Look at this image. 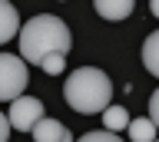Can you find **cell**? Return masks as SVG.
Segmentation results:
<instances>
[{
	"label": "cell",
	"instance_id": "cell-2",
	"mask_svg": "<svg viewBox=\"0 0 159 142\" xmlns=\"http://www.w3.org/2000/svg\"><path fill=\"white\" fill-rule=\"evenodd\" d=\"M63 99L70 102L73 112H83V116H93V112H103L113 99V83L103 70L96 66H80L76 73H70L66 83H63Z\"/></svg>",
	"mask_w": 159,
	"mask_h": 142
},
{
	"label": "cell",
	"instance_id": "cell-11",
	"mask_svg": "<svg viewBox=\"0 0 159 142\" xmlns=\"http://www.w3.org/2000/svg\"><path fill=\"white\" fill-rule=\"evenodd\" d=\"M40 70L50 73V76H57V73L66 70V56H63V53H53V56H47V60L40 63Z\"/></svg>",
	"mask_w": 159,
	"mask_h": 142
},
{
	"label": "cell",
	"instance_id": "cell-7",
	"mask_svg": "<svg viewBox=\"0 0 159 142\" xmlns=\"http://www.w3.org/2000/svg\"><path fill=\"white\" fill-rule=\"evenodd\" d=\"M20 33V13L10 0H0V46Z\"/></svg>",
	"mask_w": 159,
	"mask_h": 142
},
{
	"label": "cell",
	"instance_id": "cell-15",
	"mask_svg": "<svg viewBox=\"0 0 159 142\" xmlns=\"http://www.w3.org/2000/svg\"><path fill=\"white\" fill-rule=\"evenodd\" d=\"M149 13H152V17L159 20V0H149Z\"/></svg>",
	"mask_w": 159,
	"mask_h": 142
},
{
	"label": "cell",
	"instance_id": "cell-13",
	"mask_svg": "<svg viewBox=\"0 0 159 142\" xmlns=\"http://www.w3.org/2000/svg\"><path fill=\"white\" fill-rule=\"evenodd\" d=\"M149 119L156 122V129H159V89L149 96Z\"/></svg>",
	"mask_w": 159,
	"mask_h": 142
},
{
	"label": "cell",
	"instance_id": "cell-9",
	"mask_svg": "<svg viewBox=\"0 0 159 142\" xmlns=\"http://www.w3.org/2000/svg\"><path fill=\"white\" fill-rule=\"evenodd\" d=\"M129 112L123 109V106H106L103 109V126H106L109 132H123V129H129Z\"/></svg>",
	"mask_w": 159,
	"mask_h": 142
},
{
	"label": "cell",
	"instance_id": "cell-14",
	"mask_svg": "<svg viewBox=\"0 0 159 142\" xmlns=\"http://www.w3.org/2000/svg\"><path fill=\"white\" fill-rule=\"evenodd\" d=\"M10 129H13V126H10V119L0 112V142H7V139H10Z\"/></svg>",
	"mask_w": 159,
	"mask_h": 142
},
{
	"label": "cell",
	"instance_id": "cell-16",
	"mask_svg": "<svg viewBox=\"0 0 159 142\" xmlns=\"http://www.w3.org/2000/svg\"><path fill=\"white\" fill-rule=\"evenodd\" d=\"M156 142H159V139H156Z\"/></svg>",
	"mask_w": 159,
	"mask_h": 142
},
{
	"label": "cell",
	"instance_id": "cell-8",
	"mask_svg": "<svg viewBox=\"0 0 159 142\" xmlns=\"http://www.w3.org/2000/svg\"><path fill=\"white\" fill-rule=\"evenodd\" d=\"M143 66L149 70V76L159 80V30L149 33L146 43H143Z\"/></svg>",
	"mask_w": 159,
	"mask_h": 142
},
{
	"label": "cell",
	"instance_id": "cell-6",
	"mask_svg": "<svg viewBox=\"0 0 159 142\" xmlns=\"http://www.w3.org/2000/svg\"><path fill=\"white\" fill-rule=\"evenodd\" d=\"M93 7H96V13L103 17V20L119 23V20H126L129 13H133L136 0H93Z\"/></svg>",
	"mask_w": 159,
	"mask_h": 142
},
{
	"label": "cell",
	"instance_id": "cell-1",
	"mask_svg": "<svg viewBox=\"0 0 159 142\" xmlns=\"http://www.w3.org/2000/svg\"><path fill=\"white\" fill-rule=\"evenodd\" d=\"M20 56L27 63H33V66H40V63L47 60V56H53V53H63L66 56L70 50H73V33H70V27L60 17H53V13H37L33 20H27L23 27H20Z\"/></svg>",
	"mask_w": 159,
	"mask_h": 142
},
{
	"label": "cell",
	"instance_id": "cell-12",
	"mask_svg": "<svg viewBox=\"0 0 159 142\" xmlns=\"http://www.w3.org/2000/svg\"><path fill=\"white\" fill-rule=\"evenodd\" d=\"M76 142H123L116 136V132H109V129H99V132H86V136H80Z\"/></svg>",
	"mask_w": 159,
	"mask_h": 142
},
{
	"label": "cell",
	"instance_id": "cell-10",
	"mask_svg": "<svg viewBox=\"0 0 159 142\" xmlns=\"http://www.w3.org/2000/svg\"><path fill=\"white\" fill-rule=\"evenodd\" d=\"M156 132L159 129H156V122L149 119V116L129 122V139H133V142H156Z\"/></svg>",
	"mask_w": 159,
	"mask_h": 142
},
{
	"label": "cell",
	"instance_id": "cell-3",
	"mask_svg": "<svg viewBox=\"0 0 159 142\" xmlns=\"http://www.w3.org/2000/svg\"><path fill=\"white\" fill-rule=\"evenodd\" d=\"M27 89V60L0 53V102H13Z\"/></svg>",
	"mask_w": 159,
	"mask_h": 142
},
{
	"label": "cell",
	"instance_id": "cell-4",
	"mask_svg": "<svg viewBox=\"0 0 159 142\" xmlns=\"http://www.w3.org/2000/svg\"><path fill=\"white\" fill-rule=\"evenodd\" d=\"M7 119H10V126H13V129L30 132L40 119H43V99H37V96H17V99L10 102Z\"/></svg>",
	"mask_w": 159,
	"mask_h": 142
},
{
	"label": "cell",
	"instance_id": "cell-5",
	"mask_svg": "<svg viewBox=\"0 0 159 142\" xmlns=\"http://www.w3.org/2000/svg\"><path fill=\"white\" fill-rule=\"evenodd\" d=\"M30 136H33V142H76L73 132H70L60 119H47V116L30 129Z\"/></svg>",
	"mask_w": 159,
	"mask_h": 142
}]
</instances>
